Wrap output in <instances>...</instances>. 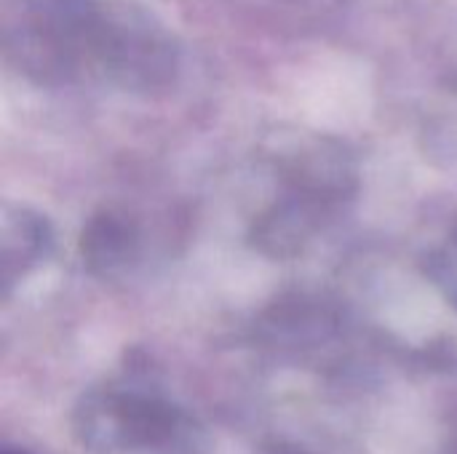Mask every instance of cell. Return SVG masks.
<instances>
[{"instance_id": "1", "label": "cell", "mask_w": 457, "mask_h": 454, "mask_svg": "<svg viewBox=\"0 0 457 454\" xmlns=\"http://www.w3.org/2000/svg\"><path fill=\"white\" fill-rule=\"evenodd\" d=\"M78 442L91 452L166 450L187 428L182 409L137 391H102L80 401L72 417Z\"/></svg>"}, {"instance_id": "2", "label": "cell", "mask_w": 457, "mask_h": 454, "mask_svg": "<svg viewBox=\"0 0 457 454\" xmlns=\"http://www.w3.org/2000/svg\"><path fill=\"white\" fill-rule=\"evenodd\" d=\"M51 249L46 217L27 206H5L0 219V281L8 294L11 284L27 276Z\"/></svg>"}, {"instance_id": "3", "label": "cell", "mask_w": 457, "mask_h": 454, "mask_svg": "<svg viewBox=\"0 0 457 454\" xmlns=\"http://www.w3.org/2000/svg\"><path fill=\"white\" fill-rule=\"evenodd\" d=\"M80 254L86 268L99 278L118 276L137 254L134 225L118 214H96L80 235Z\"/></svg>"}, {"instance_id": "4", "label": "cell", "mask_w": 457, "mask_h": 454, "mask_svg": "<svg viewBox=\"0 0 457 454\" xmlns=\"http://www.w3.org/2000/svg\"><path fill=\"white\" fill-rule=\"evenodd\" d=\"M319 209L308 203H287L268 211L254 227V244L260 252L273 257H289L300 252L303 241L319 225Z\"/></svg>"}, {"instance_id": "5", "label": "cell", "mask_w": 457, "mask_h": 454, "mask_svg": "<svg viewBox=\"0 0 457 454\" xmlns=\"http://www.w3.org/2000/svg\"><path fill=\"white\" fill-rule=\"evenodd\" d=\"M423 268H426V276L439 286V292L457 310V227L439 249L426 254Z\"/></svg>"}, {"instance_id": "6", "label": "cell", "mask_w": 457, "mask_h": 454, "mask_svg": "<svg viewBox=\"0 0 457 454\" xmlns=\"http://www.w3.org/2000/svg\"><path fill=\"white\" fill-rule=\"evenodd\" d=\"M262 454H313V452H308V450H303V447H295V444H284V442H278V444L265 447Z\"/></svg>"}, {"instance_id": "7", "label": "cell", "mask_w": 457, "mask_h": 454, "mask_svg": "<svg viewBox=\"0 0 457 454\" xmlns=\"http://www.w3.org/2000/svg\"><path fill=\"white\" fill-rule=\"evenodd\" d=\"M0 454H32V452H27V450H16V447H5Z\"/></svg>"}]
</instances>
